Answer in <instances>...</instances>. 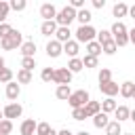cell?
Returning a JSON list of instances; mask_svg holds the SVG:
<instances>
[{
    "instance_id": "f6af8a7d",
    "label": "cell",
    "mask_w": 135,
    "mask_h": 135,
    "mask_svg": "<svg viewBox=\"0 0 135 135\" xmlns=\"http://www.w3.org/2000/svg\"><path fill=\"white\" fill-rule=\"evenodd\" d=\"M4 70V57H0V72Z\"/></svg>"
},
{
    "instance_id": "836d02e7",
    "label": "cell",
    "mask_w": 135,
    "mask_h": 135,
    "mask_svg": "<svg viewBox=\"0 0 135 135\" xmlns=\"http://www.w3.org/2000/svg\"><path fill=\"white\" fill-rule=\"evenodd\" d=\"M13 70H8V68H4L2 72H0V82H4V84H8V82H13Z\"/></svg>"
},
{
    "instance_id": "30bf717a",
    "label": "cell",
    "mask_w": 135,
    "mask_h": 135,
    "mask_svg": "<svg viewBox=\"0 0 135 135\" xmlns=\"http://www.w3.org/2000/svg\"><path fill=\"white\" fill-rule=\"evenodd\" d=\"M99 91H101L105 97H114V95H118V93H120V84H116L114 80H110V82L99 84Z\"/></svg>"
},
{
    "instance_id": "e0dca14e",
    "label": "cell",
    "mask_w": 135,
    "mask_h": 135,
    "mask_svg": "<svg viewBox=\"0 0 135 135\" xmlns=\"http://www.w3.org/2000/svg\"><path fill=\"white\" fill-rule=\"evenodd\" d=\"M55 40H57V42H61V44L70 42V40H72V32H70V27H57Z\"/></svg>"
},
{
    "instance_id": "7402d4cb",
    "label": "cell",
    "mask_w": 135,
    "mask_h": 135,
    "mask_svg": "<svg viewBox=\"0 0 135 135\" xmlns=\"http://www.w3.org/2000/svg\"><path fill=\"white\" fill-rule=\"evenodd\" d=\"M112 15H114V17H127V15H129V4H124V2H116L114 8H112Z\"/></svg>"
},
{
    "instance_id": "5bb4252c",
    "label": "cell",
    "mask_w": 135,
    "mask_h": 135,
    "mask_svg": "<svg viewBox=\"0 0 135 135\" xmlns=\"http://www.w3.org/2000/svg\"><path fill=\"white\" fill-rule=\"evenodd\" d=\"M72 89H70V84H59L57 89H55V97L57 99H61V101H68L70 97H72Z\"/></svg>"
},
{
    "instance_id": "816d5d0a",
    "label": "cell",
    "mask_w": 135,
    "mask_h": 135,
    "mask_svg": "<svg viewBox=\"0 0 135 135\" xmlns=\"http://www.w3.org/2000/svg\"><path fill=\"white\" fill-rule=\"evenodd\" d=\"M133 99H135V93H133Z\"/></svg>"
},
{
    "instance_id": "74e56055",
    "label": "cell",
    "mask_w": 135,
    "mask_h": 135,
    "mask_svg": "<svg viewBox=\"0 0 135 135\" xmlns=\"http://www.w3.org/2000/svg\"><path fill=\"white\" fill-rule=\"evenodd\" d=\"M82 63H84V68H97V57H93V55H84V59H82Z\"/></svg>"
},
{
    "instance_id": "44dd1931",
    "label": "cell",
    "mask_w": 135,
    "mask_h": 135,
    "mask_svg": "<svg viewBox=\"0 0 135 135\" xmlns=\"http://www.w3.org/2000/svg\"><path fill=\"white\" fill-rule=\"evenodd\" d=\"M93 124H95L97 129H105V127L110 124V118H108V114H103V112L95 114V116H93Z\"/></svg>"
},
{
    "instance_id": "f907efd6",
    "label": "cell",
    "mask_w": 135,
    "mask_h": 135,
    "mask_svg": "<svg viewBox=\"0 0 135 135\" xmlns=\"http://www.w3.org/2000/svg\"><path fill=\"white\" fill-rule=\"evenodd\" d=\"M122 135H131V133H122Z\"/></svg>"
},
{
    "instance_id": "4316f807",
    "label": "cell",
    "mask_w": 135,
    "mask_h": 135,
    "mask_svg": "<svg viewBox=\"0 0 135 135\" xmlns=\"http://www.w3.org/2000/svg\"><path fill=\"white\" fill-rule=\"evenodd\" d=\"M105 135H122V127H120V122L110 120V124L105 127Z\"/></svg>"
},
{
    "instance_id": "9a60e30c",
    "label": "cell",
    "mask_w": 135,
    "mask_h": 135,
    "mask_svg": "<svg viewBox=\"0 0 135 135\" xmlns=\"http://www.w3.org/2000/svg\"><path fill=\"white\" fill-rule=\"evenodd\" d=\"M63 53L70 55V57L74 59V57H78V53H80V44H78L76 40H70V42L63 44Z\"/></svg>"
},
{
    "instance_id": "f1b7e54d",
    "label": "cell",
    "mask_w": 135,
    "mask_h": 135,
    "mask_svg": "<svg viewBox=\"0 0 135 135\" xmlns=\"http://www.w3.org/2000/svg\"><path fill=\"white\" fill-rule=\"evenodd\" d=\"M110 40H114V38H112V32H110V30H101V32H97V42H99L101 46H103L105 42H110Z\"/></svg>"
},
{
    "instance_id": "60d3db41",
    "label": "cell",
    "mask_w": 135,
    "mask_h": 135,
    "mask_svg": "<svg viewBox=\"0 0 135 135\" xmlns=\"http://www.w3.org/2000/svg\"><path fill=\"white\" fill-rule=\"evenodd\" d=\"M93 6L95 8H103L105 6V0H93Z\"/></svg>"
},
{
    "instance_id": "d6a6232c",
    "label": "cell",
    "mask_w": 135,
    "mask_h": 135,
    "mask_svg": "<svg viewBox=\"0 0 135 135\" xmlns=\"http://www.w3.org/2000/svg\"><path fill=\"white\" fill-rule=\"evenodd\" d=\"M97 80H99V84H103V82H110V80H112V72H110L108 68H101V72H99Z\"/></svg>"
},
{
    "instance_id": "6da1fadb",
    "label": "cell",
    "mask_w": 135,
    "mask_h": 135,
    "mask_svg": "<svg viewBox=\"0 0 135 135\" xmlns=\"http://www.w3.org/2000/svg\"><path fill=\"white\" fill-rule=\"evenodd\" d=\"M110 32H112V38H114L116 46H127L129 44V30H127V25L122 21H116Z\"/></svg>"
},
{
    "instance_id": "ee69618b",
    "label": "cell",
    "mask_w": 135,
    "mask_h": 135,
    "mask_svg": "<svg viewBox=\"0 0 135 135\" xmlns=\"http://www.w3.org/2000/svg\"><path fill=\"white\" fill-rule=\"evenodd\" d=\"M129 17H133V19H135V4H133V6H129Z\"/></svg>"
},
{
    "instance_id": "7dc6e473",
    "label": "cell",
    "mask_w": 135,
    "mask_h": 135,
    "mask_svg": "<svg viewBox=\"0 0 135 135\" xmlns=\"http://www.w3.org/2000/svg\"><path fill=\"white\" fill-rule=\"evenodd\" d=\"M76 135H91V133H86V131H78Z\"/></svg>"
},
{
    "instance_id": "ac0fdd59",
    "label": "cell",
    "mask_w": 135,
    "mask_h": 135,
    "mask_svg": "<svg viewBox=\"0 0 135 135\" xmlns=\"http://www.w3.org/2000/svg\"><path fill=\"white\" fill-rule=\"evenodd\" d=\"M133 93H135V82L124 80V82L120 84V95H122L124 99H131V97H133Z\"/></svg>"
},
{
    "instance_id": "603a6c76",
    "label": "cell",
    "mask_w": 135,
    "mask_h": 135,
    "mask_svg": "<svg viewBox=\"0 0 135 135\" xmlns=\"http://www.w3.org/2000/svg\"><path fill=\"white\" fill-rule=\"evenodd\" d=\"M34 53H36V42L34 40H27V42L21 44V55L23 57H34Z\"/></svg>"
},
{
    "instance_id": "e575fe53",
    "label": "cell",
    "mask_w": 135,
    "mask_h": 135,
    "mask_svg": "<svg viewBox=\"0 0 135 135\" xmlns=\"http://www.w3.org/2000/svg\"><path fill=\"white\" fill-rule=\"evenodd\" d=\"M51 131H53V127L49 122H38V127H36V135H49Z\"/></svg>"
},
{
    "instance_id": "681fc988",
    "label": "cell",
    "mask_w": 135,
    "mask_h": 135,
    "mask_svg": "<svg viewBox=\"0 0 135 135\" xmlns=\"http://www.w3.org/2000/svg\"><path fill=\"white\" fill-rule=\"evenodd\" d=\"M2 120H4V114H2V112H0V122H2Z\"/></svg>"
},
{
    "instance_id": "c3c4849f",
    "label": "cell",
    "mask_w": 135,
    "mask_h": 135,
    "mask_svg": "<svg viewBox=\"0 0 135 135\" xmlns=\"http://www.w3.org/2000/svg\"><path fill=\"white\" fill-rule=\"evenodd\" d=\"M49 135H57V131H55V129H53V131H51V133H49Z\"/></svg>"
},
{
    "instance_id": "83f0119b",
    "label": "cell",
    "mask_w": 135,
    "mask_h": 135,
    "mask_svg": "<svg viewBox=\"0 0 135 135\" xmlns=\"http://www.w3.org/2000/svg\"><path fill=\"white\" fill-rule=\"evenodd\" d=\"M17 82H19V84H30V82H32V72L19 70V72H17Z\"/></svg>"
},
{
    "instance_id": "8fae6325",
    "label": "cell",
    "mask_w": 135,
    "mask_h": 135,
    "mask_svg": "<svg viewBox=\"0 0 135 135\" xmlns=\"http://www.w3.org/2000/svg\"><path fill=\"white\" fill-rule=\"evenodd\" d=\"M36 127H38V122H36L34 118H25V120L21 122V127H19V133H21V135H34V133H36Z\"/></svg>"
},
{
    "instance_id": "52a82bcc",
    "label": "cell",
    "mask_w": 135,
    "mask_h": 135,
    "mask_svg": "<svg viewBox=\"0 0 135 135\" xmlns=\"http://www.w3.org/2000/svg\"><path fill=\"white\" fill-rule=\"evenodd\" d=\"M72 76H74V74H72L68 68H57L53 82H57V86H59V84H70V82H72Z\"/></svg>"
},
{
    "instance_id": "7a4b0ae2",
    "label": "cell",
    "mask_w": 135,
    "mask_h": 135,
    "mask_svg": "<svg viewBox=\"0 0 135 135\" xmlns=\"http://www.w3.org/2000/svg\"><path fill=\"white\" fill-rule=\"evenodd\" d=\"M76 15H78V11H76V8H72V6L68 4V6H63V8L57 13L55 21H57V25H59V27H70V23L76 19Z\"/></svg>"
},
{
    "instance_id": "9c48e42d",
    "label": "cell",
    "mask_w": 135,
    "mask_h": 135,
    "mask_svg": "<svg viewBox=\"0 0 135 135\" xmlns=\"http://www.w3.org/2000/svg\"><path fill=\"white\" fill-rule=\"evenodd\" d=\"M61 53H63V44L61 42H57V40H49L46 42V55L51 59H57Z\"/></svg>"
},
{
    "instance_id": "d590c367",
    "label": "cell",
    "mask_w": 135,
    "mask_h": 135,
    "mask_svg": "<svg viewBox=\"0 0 135 135\" xmlns=\"http://www.w3.org/2000/svg\"><path fill=\"white\" fill-rule=\"evenodd\" d=\"M8 4H11V8H13V11H17V13H19V11H25V6H27V2H25V0H11Z\"/></svg>"
},
{
    "instance_id": "5b68a950",
    "label": "cell",
    "mask_w": 135,
    "mask_h": 135,
    "mask_svg": "<svg viewBox=\"0 0 135 135\" xmlns=\"http://www.w3.org/2000/svg\"><path fill=\"white\" fill-rule=\"evenodd\" d=\"M89 101H91V95H89V91H84V89L74 91V93H72V97L68 99V103L72 105V110H76V108H84Z\"/></svg>"
},
{
    "instance_id": "277c9868",
    "label": "cell",
    "mask_w": 135,
    "mask_h": 135,
    "mask_svg": "<svg viewBox=\"0 0 135 135\" xmlns=\"http://www.w3.org/2000/svg\"><path fill=\"white\" fill-rule=\"evenodd\" d=\"M0 44H2V49L4 51H13V49H21V44H23V34L19 32V30H13L11 34H8V38H2L0 40Z\"/></svg>"
},
{
    "instance_id": "8992f818",
    "label": "cell",
    "mask_w": 135,
    "mask_h": 135,
    "mask_svg": "<svg viewBox=\"0 0 135 135\" xmlns=\"http://www.w3.org/2000/svg\"><path fill=\"white\" fill-rule=\"evenodd\" d=\"M2 114H4V118L6 120H13V118H19L21 114H23V105L21 103H8V105H4V110H2Z\"/></svg>"
},
{
    "instance_id": "7c38bea8",
    "label": "cell",
    "mask_w": 135,
    "mask_h": 135,
    "mask_svg": "<svg viewBox=\"0 0 135 135\" xmlns=\"http://www.w3.org/2000/svg\"><path fill=\"white\" fill-rule=\"evenodd\" d=\"M21 95V86H19V82H8L6 84V99H11V103H15V99Z\"/></svg>"
},
{
    "instance_id": "4dcf8cb0",
    "label": "cell",
    "mask_w": 135,
    "mask_h": 135,
    "mask_svg": "<svg viewBox=\"0 0 135 135\" xmlns=\"http://www.w3.org/2000/svg\"><path fill=\"white\" fill-rule=\"evenodd\" d=\"M8 11H11V4L0 0V23H6V17H8Z\"/></svg>"
},
{
    "instance_id": "b9f144b4",
    "label": "cell",
    "mask_w": 135,
    "mask_h": 135,
    "mask_svg": "<svg viewBox=\"0 0 135 135\" xmlns=\"http://www.w3.org/2000/svg\"><path fill=\"white\" fill-rule=\"evenodd\" d=\"M129 42H133V44H135V27H133V30H129Z\"/></svg>"
},
{
    "instance_id": "cb8c5ba5",
    "label": "cell",
    "mask_w": 135,
    "mask_h": 135,
    "mask_svg": "<svg viewBox=\"0 0 135 135\" xmlns=\"http://www.w3.org/2000/svg\"><path fill=\"white\" fill-rule=\"evenodd\" d=\"M103 53V49H101V44L97 42V40H93V42H89L86 44V55H93V57H99Z\"/></svg>"
},
{
    "instance_id": "8d00e7d4",
    "label": "cell",
    "mask_w": 135,
    "mask_h": 135,
    "mask_svg": "<svg viewBox=\"0 0 135 135\" xmlns=\"http://www.w3.org/2000/svg\"><path fill=\"white\" fill-rule=\"evenodd\" d=\"M101 49H103V53H105V55H114V53L118 51V46H116V42H114V40H110V42H105V44H103Z\"/></svg>"
},
{
    "instance_id": "ab89813d",
    "label": "cell",
    "mask_w": 135,
    "mask_h": 135,
    "mask_svg": "<svg viewBox=\"0 0 135 135\" xmlns=\"http://www.w3.org/2000/svg\"><path fill=\"white\" fill-rule=\"evenodd\" d=\"M11 32H13V27H11L8 23H0V40H2V38H8Z\"/></svg>"
},
{
    "instance_id": "bcb514c9",
    "label": "cell",
    "mask_w": 135,
    "mask_h": 135,
    "mask_svg": "<svg viewBox=\"0 0 135 135\" xmlns=\"http://www.w3.org/2000/svg\"><path fill=\"white\" fill-rule=\"evenodd\" d=\"M129 120H133V122H135V110H131V118H129Z\"/></svg>"
},
{
    "instance_id": "4fadbf2b",
    "label": "cell",
    "mask_w": 135,
    "mask_h": 135,
    "mask_svg": "<svg viewBox=\"0 0 135 135\" xmlns=\"http://www.w3.org/2000/svg\"><path fill=\"white\" fill-rule=\"evenodd\" d=\"M57 21H42V25H40V32H42V36H46V38H51V36H55L57 34Z\"/></svg>"
},
{
    "instance_id": "484cf974",
    "label": "cell",
    "mask_w": 135,
    "mask_h": 135,
    "mask_svg": "<svg viewBox=\"0 0 135 135\" xmlns=\"http://www.w3.org/2000/svg\"><path fill=\"white\" fill-rule=\"evenodd\" d=\"M76 19L80 21V25H91V19H93V15H91V11H86V8H82V11H78V15H76Z\"/></svg>"
},
{
    "instance_id": "d4e9b609",
    "label": "cell",
    "mask_w": 135,
    "mask_h": 135,
    "mask_svg": "<svg viewBox=\"0 0 135 135\" xmlns=\"http://www.w3.org/2000/svg\"><path fill=\"white\" fill-rule=\"evenodd\" d=\"M82 68H84V63H82V59H80V57H74V59H70V61H68V70H70L72 74H78Z\"/></svg>"
},
{
    "instance_id": "7bdbcfd3",
    "label": "cell",
    "mask_w": 135,
    "mask_h": 135,
    "mask_svg": "<svg viewBox=\"0 0 135 135\" xmlns=\"http://www.w3.org/2000/svg\"><path fill=\"white\" fill-rule=\"evenodd\" d=\"M57 135H72V131L70 129H61V131H57Z\"/></svg>"
},
{
    "instance_id": "ffe728a7",
    "label": "cell",
    "mask_w": 135,
    "mask_h": 135,
    "mask_svg": "<svg viewBox=\"0 0 135 135\" xmlns=\"http://www.w3.org/2000/svg\"><path fill=\"white\" fill-rule=\"evenodd\" d=\"M84 112H86V118H93L95 114H99V112H101V103H99V101H93V99H91V101H89V103L84 105Z\"/></svg>"
},
{
    "instance_id": "2e32d148",
    "label": "cell",
    "mask_w": 135,
    "mask_h": 135,
    "mask_svg": "<svg viewBox=\"0 0 135 135\" xmlns=\"http://www.w3.org/2000/svg\"><path fill=\"white\" fill-rule=\"evenodd\" d=\"M114 118H116V122H124V120H129L131 118V110L127 108V105H118L116 108V112H114Z\"/></svg>"
},
{
    "instance_id": "ba28073f",
    "label": "cell",
    "mask_w": 135,
    "mask_h": 135,
    "mask_svg": "<svg viewBox=\"0 0 135 135\" xmlns=\"http://www.w3.org/2000/svg\"><path fill=\"white\" fill-rule=\"evenodd\" d=\"M57 8H55V4H51V2H44L42 6H40V17L44 19V21H55V17H57Z\"/></svg>"
},
{
    "instance_id": "d6986e66",
    "label": "cell",
    "mask_w": 135,
    "mask_h": 135,
    "mask_svg": "<svg viewBox=\"0 0 135 135\" xmlns=\"http://www.w3.org/2000/svg\"><path fill=\"white\" fill-rule=\"evenodd\" d=\"M116 108H118V103L114 101V97H105V99L101 101V112H103V114H114Z\"/></svg>"
},
{
    "instance_id": "f546056e",
    "label": "cell",
    "mask_w": 135,
    "mask_h": 135,
    "mask_svg": "<svg viewBox=\"0 0 135 135\" xmlns=\"http://www.w3.org/2000/svg\"><path fill=\"white\" fill-rule=\"evenodd\" d=\"M40 78H42V82H53L55 80V70L53 68H44L40 72Z\"/></svg>"
},
{
    "instance_id": "3957f363",
    "label": "cell",
    "mask_w": 135,
    "mask_h": 135,
    "mask_svg": "<svg viewBox=\"0 0 135 135\" xmlns=\"http://www.w3.org/2000/svg\"><path fill=\"white\" fill-rule=\"evenodd\" d=\"M74 34H76V42H78V44H80V42L89 44V42H93V40L97 38V30H95L93 25H80Z\"/></svg>"
},
{
    "instance_id": "f35d334b",
    "label": "cell",
    "mask_w": 135,
    "mask_h": 135,
    "mask_svg": "<svg viewBox=\"0 0 135 135\" xmlns=\"http://www.w3.org/2000/svg\"><path fill=\"white\" fill-rule=\"evenodd\" d=\"M72 118H74V120H84V118H86L84 108H76V110H72Z\"/></svg>"
},
{
    "instance_id": "1f68e13d",
    "label": "cell",
    "mask_w": 135,
    "mask_h": 135,
    "mask_svg": "<svg viewBox=\"0 0 135 135\" xmlns=\"http://www.w3.org/2000/svg\"><path fill=\"white\" fill-rule=\"evenodd\" d=\"M34 68H36V59H34V57H23V59H21V70L32 72Z\"/></svg>"
}]
</instances>
